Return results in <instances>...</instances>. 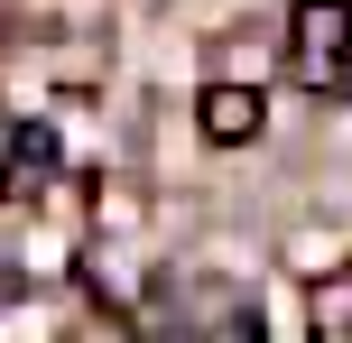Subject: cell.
Instances as JSON below:
<instances>
[{
  "instance_id": "3",
  "label": "cell",
  "mask_w": 352,
  "mask_h": 343,
  "mask_svg": "<svg viewBox=\"0 0 352 343\" xmlns=\"http://www.w3.org/2000/svg\"><path fill=\"white\" fill-rule=\"evenodd\" d=\"M260 121H269V102L250 84H204V93H195V130H204L213 148H250Z\"/></svg>"
},
{
  "instance_id": "1",
  "label": "cell",
  "mask_w": 352,
  "mask_h": 343,
  "mask_svg": "<svg viewBox=\"0 0 352 343\" xmlns=\"http://www.w3.org/2000/svg\"><path fill=\"white\" fill-rule=\"evenodd\" d=\"M287 74L306 93H352V0H297L287 10Z\"/></svg>"
},
{
  "instance_id": "2",
  "label": "cell",
  "mask_w": 352,
  "mask_h": 343,
  "mask_svg": "<svg viewBox=\"0 0 352 343\" xmlns=\"http://www.w3.org/2000/svg\"><path fill=\"white\" fill-rule=\"evenodd\" d=\"M56 177V130L47 121H0V204L37 195Z\"/></svg>"
}]
</instances>
